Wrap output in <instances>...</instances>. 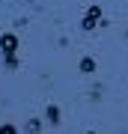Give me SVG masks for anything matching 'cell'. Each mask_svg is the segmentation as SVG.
I'll return each instance as SVG.
<instances>
[{
  "instance_id": "obj_5",
  "label": "cell",
  "mask_w": 128,
  "mask_h": 134,
  "mask_svg": "<svg viewBox=\"0 0 128 134\" xmlns=\"http://www.w3.org/2000/svg\"><path fill=\"white\" fill-rule=\"evenodd\" d=\"M0 134H15V125H3V128H0Z\"/></svg>"
},
{
  "instance_id": "obj_2",
  "label": "cell",
  "mask_w": 128,
  "mask_h": 134,
  "mask_svg": "<svg viewBox=\"0 0 128 134\" xmlns=\"http://www.w3.org/2000/svg\"><path fill=\"white\" fill-rule=\"evenodd\" d=\"M0 45H3V51H6V60H9V57H12V51H15V45H18V42H15V36H3V42H0Z\"/></svg>"
},
{
  "instance_id": "obj_3",
  "label": "cell",
  "mask_w": 128,
  "mask_h": 134,
  "mask_svg": "<svg viewBox=\"0 0 128 134\" xmlns=\"http://www.w3.org/2000/svg\"><path fill=\"white\" fill-rule=\"evenodd\" d=\"M48 122H54V125L60 122V110L57 107H48Z\"/></svg>"
},
{
  "instance_id": "obj_4",
  "label": "cell",
  "mask_w": 128,
  "mask_h": 134,
  "mask_svg": "<svg viewBox=\"0 0 128 134\" xmlns=\"http://www.w3.org/2000/svg\"><path fill=\"white\" fill-rule=\"evenodd\" d=\"M81 69H84V72H92V69H95V60H90V57L81 60Z\"/></svg>"
},
{
  "instance_id": "obj_1",
  "label": "cell",
  "mask_w": 128,
  "mask_h": 134,
  "mask_svg": "<svg viewBox=\"0 0 128 134\" xmlns=\"http://www.w3.org/2000/svg\"><path fill=\"white\" fill-rule=\"evenodd\" d=\"M98 15H101V9H98V6H92V9L86 12V18H84V30H92L95 21H98Z\"/></svg>"
}]
</instances>
